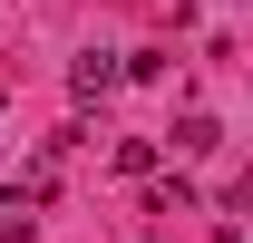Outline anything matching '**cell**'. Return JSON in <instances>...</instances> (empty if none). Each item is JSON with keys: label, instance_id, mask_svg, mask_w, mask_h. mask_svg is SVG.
<instances>
[{"label": "cell", "instance_id": "1", "mask_svg": "<svg viewBox=\"0 0 253 243\" xmlns=\"http://www.w3.org/2000/svg\"><path fill=\"white\" fill-rule=\"evenodd\" d=\"M68 88H78V97H107V88H117V59H107V49H88V59L68 68Z\"/></svg>", "mask_w": 253, "mask_h": 243}, {"label": "cell", "instance_id": "2", "mask_svg": "<svg viewBox=\"0 0 253 243\" xmlns=\"http://www.w3.org/2000/svg\"><path fill=\"white\" fill-rule=\"evenodd\" d=\"M224 146V126L205 117V107H195V117H175V156H214Z\"/></svg>", "mask_w": 253, "mask_h": 243}, {"label": "cell", "instance_id": "3", "mask_svg": "<svg viewBox=\"0 0 253 243\" xmlns=\"http://www.w3.org/2000/svg\"><path fill=\"white\" fill-rule=\"evenodd\" d=\"M146 204H156V214H195V204H205V195H195V185H185V175H166V185H156V195H146Z\"/></svg>", "mask_w": 253, "mask_h": 243}, {"label": "cell", "instance_id": "4", "mask_svg": "<svg viewBox=\"0 0 253 243\" xmlns=\"http://www.w3.org/2000/svg\"><path fill=\"white\" fill-rule=\"evenodd\" d=\"M117 175H156V136H126V146H117Z\"/></svg>", "mask_w": 253, "mask_h": 243}, {"label": "cell", "instance_id": "5", "mask_svg": "<svg viewBox=\"0 0 253 243\" xmlns=\"http://www.w3.org/2000/svg\"><path fill=\"white\" fill-rule=\"evenodd\" d=\"M0 204H10V195H0Z\"/></svg>", "mask_w": 253, "mask_h": 243}]
</instances>
